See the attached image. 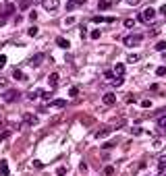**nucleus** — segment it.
<instances>
[{
  "label": "nucleus",
  "mask_w": 166,
  "mask_h": 176,
  "mask_svg": "<svg viewBox=\"0 0 166 176\" xmlns=\"http://www.w3.org/2000/svg\"><path fill=\"white\" fill-rule=\"evenodd\" d=\"M114 85H116V87H120V85H123V77H114Z\"/></svg>",
  "instance_id": "24"
},
{
  "label": "nucleus",
  "mask_w": 166,
  "mask_h": 176,
  "mask_svg": "<svg viewBox=\"0 0 166 176\" xmlns=\"http://www.w3.org/2000/svg\"><path fill=\"white\" fill-rule=\"evenodd\" d=\"M133 25H135L133 19H127V21H125V27H133Z\"/></svg>",
  "instance_id": "29"
},
{
  "label": "nucleus",
  "mask_w": 166,
  "mask_h": 176,
  "mask_svg": "<svg viewBox=\"0 0 166 176\" xmlns=\"http://www.w3.org/2000/svg\"><path fill=\"white\" fill-rule=\"evenodd\" d=\"M106 79H110V81H114V73H112V70H106Z\"/></svg>",
  "instance_id": "27"
},
{
  "label": "nucleus",
  "mask_w": 166,
  "mask_h": 176,
  "mask_svg": "<svg viewBox=\"0 0 166 176\" xmlns=\"http://www.w3.org/2000/svg\"><path fill=\"white\" fill-rule=\"evenodd\" d=\"M4 64H6V56H0V69H4Z\"/></svg>",
  "instance_id": "30"
},
{
  "label": "nucleus",
  "mask_w": 166,
  "mask_h": 176,
  "mask_svg": "<svg viewBox=\"0 0 166 176\" xmlns=\"http://www.w3.org/2000/svg\"><path fill=\"white\" fill-rule=\"evenodd\" d=\"M104 104H106V106H114V104H116V95H114V93H106V95H104Z\"/></svg>",
  "instance_id": "5"
},
{
  "label": "nucleus",
  "mask_w": 166,
  "mask_h": 176,
  "mask_svg": "<svg viewBox=\"0 0 166 176\" xmlns=\"http://www.w3.org/2000/svg\"><path fill=\"white\" fill-rule=\"evenodd\" d=\"M15 11H17V8H15V4H11V2H6V4H4V15H6V17L12 15Z\"/></svg>",
  "instance_id": "12"
},
{
  "label": "nucleus",
  "mask_w": 166,
  "mask_h": 176,
  "mask_svg": "<svg viewBox=\"0 0 166 176\" xmlns=\"http://www.w3.org/2000/svg\"><path fill=\"white\" fill-rule=\"evenodd\" d=\"M158 172H160V174L166 172V155H162V157L158 160Z\"/></svg>",
  "instance_id": "6"
},
{
  "label": "nucleus",
  "mask_w": 166,
  "mask_h": 176,
  "mask_svg": "<svg viewBox=\"0 0 166 176\" xmlns=\"http://www.w3.org/2000/svg\"><path fill=\"white\" fill-rule=\"evenodd\" d=\"M25 120H27L29 124H36V122H37V118H36V116H25Z\"/></svg>",
  "instance_id": "21"
},
{
  "label": "nucleus",
  "mask_w": 166,
  "mask_h": 176,
  "mask_svg": "<svg viewBox=\"0 0 166 176\" xmlns=\"http://www.w3.org/2000/svg\"><path fill=\"white\" fill-rule=\"evenodd\" d=\"M141 106H143V108H150V106H152V102H150V100H143Z\"/></svg>",
  "instance_id": "31"
},
{
  "label": "nucleus",
  "mask_w": 166,
  "mask_h": 176,
  "mask_svg": "<svg viewBox=\"0 0 166 176\" xmlns=\"http://www.w3.org/2000/svg\"><path fill=\"white\" fill-rule=\"evenodd\" d=\"M141 0H127V4H131V6H135V4H139Z\"/></svg>",
  "instance_id": "32"
},
{
  "label": "nucleus",
  "mask_w": 166,
  "mask_h": 176,
  "mask_svg": "<svg viewBox=\"0 0 166 176\" xmlns=\"http://www.w3.org/2000/svg\"><path fill=\"white\" fill-rule=\"evenodd\" d=\"M127 60H129V62H137V60H139V56H137V54H131Z\"/></svg>",
  "instance_id": "26"
},
{
  "label": "nucleus",
  "mask_w": 166,
  "mask_h": 176,
  "mask_svg": "<svg viewBox=\"0 0 166 176\" xmlns=\"http://www.w3.org/2000/svg\"><path fill=\"white\" fill-rule=\"evenodd\" d=\"M6 21H9V17L2 12V15H0V25H6Z\"/></svg>",
  "instance_id": "25"
},
{
  "label": "nucleus",
  "mask_w": 166,
  "mask_h": 176,
  "mask_svg": "<svg viewBox=\"0 0 166 176\" xmlns=\"http://www.w3.org/2000/svg\"><path fill=\"white\" fill-rule=\"evenodd\" d=\"M164 130H166V124H164Z\"/></svg>",
  "instance_id": "36"
},
{
  "label": "nucleus",
  "mask_w": 166,
  "mask_h": 176,
  "mask_svg": "<svg viewBox=\"0 0 166 176\" xmlns=\"http://www.w3.org/2000/svg\"><path fill=\"white\" fill-rule=\"evenodd\" d=\"M104 174H106V176H112V174H114V168H112V166H106V168H104Z\"/></svg>",
  "instance_id": "19"
},
{
  "label": "nucleus",
  "mask_w": 166,
  "mask_h": 176,
  "mask_svg": "<svg viewBox=\"0 0 166 176\" xmlns=\"http://www.w3.org/2000/svg\"><path fill=\"white\" fill-rule=\"evenodd\" d=\"M156 50H158V52H164L166 50V42H158V44H156Z\"/></svg>",
  "instance_id": "17"
},
{
  "label": "nucleus",
  "mask_w": 166,
  "mask_h": 176,
  "mask_svg": "<svg viewBox=\"0 0 166 176\" xmlns=\"http://www.w3.org/2000/svg\"><path fill=\"white\" fill-rule=\"evenodd\" d=\"M89 37H92V39H98V37H100V29H94V31L89 33Z\"/></svg>",
  "instance_id": "20"
},
{
  "label": "nucleus",
  "mask_w": 166,
  "mask_h": 176,
  "mask_svg": "<svg viewBox=\"0 0 166 176\" xmlns=\"http://www.w3.org/2000/svg\"><path fill=\"white\" fill-rule=\"evenodd\" d=\"M156 19V11L152 8V6H147V8H143L141 15H139V21H143V23H152Z\"/></svg>",
  "instance_id": "1"
},
{
  "label": "nucleus",
  "mask_w": 166,
  "mask_h": 176,
  "mask_svg": "<svg viewBox=\"0 0 166 176\" xmlns=\"http://www.w3.org/2000/svg\"><path fill=\"white\" fill-rule=\"evenodd\" d=\"M156 75H158V77H164L166 75V66H158V69H156Z\"/></svg>",
  "instance_id": "18"
},
{
  "label": "nucleus",
  "mask_w": 166,
  "mask_h": 176,
  "mask_svg": "<svg viewBox=\"0 0 166 176\" xmlns=\"http://www.w3.org/2000/svg\"><path fill=\"white\" fill-rule=\"evenodd\" d=\"M110 6H112V0H100V2H98V8H100V11H108Z\"/></svg>",
  "instance_id": "7"
},
{
  "label": "nucleus",
  "mask_w": 166,
  "mask_h": 176,
  "mask_svg": "<svg viewBox=\"0 0 166 176\" xmlns=\"http://www.w3.org/2000/svg\"><path fill=\"white\" fill-rule=\"evenodd\" d=\"M50 106H54V108H62V106H64V100H54V102H50Z\"/></svg>",
  "instance_id": "16"
},
{
  "label": "nucleus",
  "mask_w": 166,
  "mask_h": 176,
  "mask_svg": "<svg viewBox=\"0 0 166 176\" xmlns=\"http://www.w3.org/2000/svg\"><path fill=\"white\" fill-rule=\"evenodd\" d=\"M42 4H44L46 11H56L60 6V0H42Z\"/></svg>",
  "instance_id": "3"
},
{
  "label": "nucleus",
  "mask_w": 166,
  "mask_h": 176,
  "mask_svg": "<svg viewBox=\"0 0 166 176\" xmlns=\"http://www.w3.org/2000/svg\"><path fill=\"white\" fill-rule=\"evenodd\" d=\"M141 35L139 33H135V35H127L125 37V46H137V44H141Z\"/></svg>",
  "instance_id": "2"
},
{
  "label": "nucleus",
  "mask_w": 166,
  "mask_h": 176,
  "mask_svg": "<svg viewBox=\"0 0 166 176\" xmlns=\"http://www.w3.org/2000/svg\"><path fill=\"white\" fill-rule=\"evenodd\" d=\"M131 133H133V135H141V129H137V127H135V129H131Z\"/></svg>",
  "instance_id": "33"
},
{
  "label": "nucleus",
  "mask_w": 166,
  "mask_h": 176,
  "mask_svg": "<svg viewBox=\"0 0 166 176\" xmlns=\"http://www.w3.org/2000/svg\"><path fill=\"white\" fill-rule=\"evenodd\" d=\"M160 12H162V15H166V4H162V8H160Z\"/></svg>",
  "instance_id": "34"
},
{
  "label": "nucleus",
  "mask_w": 166,
  "mask_h": 176,
  "mask_svg": "<svg viewBox=\"0 0 166 176\" xmlns=\"http://www.w3.org/2000/svg\"><path fill=\"white\" fill-rule=\"evenodd\" d=\"M17 97H19V91H15V89H9V91L4 93V100H6V102H15Z\"/></svg>",
  "instance_id": "4"
},
{
  "label": "nucleus",
  "mask_w": 166,
  "mask_h": 176,
  "mask_svg": "<svg viewBox=\"0 0 166 176\" xmlns=\"http://www.w3.org/2000/svg\"><path fill=\"white\" fill-rule=\"evenodd\" d=\"M112 73H114V77H123V75H125V64H116V66H114V70H112Z\"/></svg>",
  "instance_id": "8"
},
{
  "label": "nucleus",
  "mask_w": 166,
  "mask_h": 176,
  "mask_svg": "<svg viewBox=\"0 0 166 176\" xmlns=\"http://www.w3.org/2000/svg\"><path fill=\"white\" fill-rule=\"evenodd\" d=\"M9 172H11V170H9V164L2 160V162H0V174H2V176H9Z\"/></svg>",
  "instance_id": "10"
},
{
  "label": "nucleus",
  "mask_w": 166,
  "mask_h": 176,
  "mask_svg": "<svg viewBox=\"0 0 166 176\" xmlns=\"http://www.w3.org/2000/svg\"><path fill=\"white\" fill-rule=\"evenodd\" d=\"M29 35L36 37V35H37V27H31V29H29Z\"/></svg>",
  "instance_id": "28"
},
{
  "label": "nucleus",
  "mask_w": 166,
  "mask_h": 176,
  "mask_svg": "<svg viewBox=\"0 0 166 176\" xmlns=\"http://www.w3.org/2000/svg\"><path fill=\"white\" fill-rule=\"evenodd\" d=\"M42 60H44V54H36V56L31 58V64H33V66H40V64H42Z\"/></svg>",
  "instance_id": "13"
},
{
  "label": "nucleus",
  "mask_w": 166,
  "mask_h": 176,
  "mask_svg": "<svg viewBox=\"0 0 166 176\" xmlns=\"http://www.w3.org/2000/svg\"><path fill=\"white\" fill-rule=\"evenodd\" d=\"M48 83H50V87H56V85H58V75L52 73V75L48 77Z\"/></svg>",
  "instance_id": "9"
},
{
  "label": "nucleus",
  "mask_w": 166,
  "mask_h": 176,
  "mask_svg": "<svg viewBox=\"0 0 166 176\" xmlns=\"http://www.w3.org/2000/svg\"><path fill=\"white\" fill-rule=\"evenodd\" d=\"M12 75H15V79H19V81H21V79H23V73H21V70H19V69L15 70V73H12Z\"/></svg>",
  "instance_id": "22"
},
{
  "label": "nucleus",
  "mask_w": 166,
  "mask_h": 176,
  "mask_svg": "<svg viewBox=\"0 0 166 176\" xmlns=\"http://www.w3.org/2000/svg\"><path fill=\"white\" fill-rule=\"evenodd\" d=\"M75 2H77V4H85V0H73V4H75Z\"/></svg>",
  "instance_id": "35"
},
{
  "label": "nucleus",
  "mask_w": 166,
  "mask_h": 176,
  "mask_svg": "<svg viewBox=\"0 0 166 176\" xmlns=\"http://www.w3.org/2000/svg\"><path fill=\"white\" fill-rule=\"evenodd\" d=\"M110 130H112V129H102V130H98V133H95V137H98V139H104V137H108V135H110Z\"/></svg>",
  "instance_id": "14"
},
{
  "label": "nucleus",
  "mask_w": 166,
  "mask_h": 176,
  "mask_svg": "<svg viewBox=\"0 0 166 176\" xmlns=\"http://www.w3.org/2000/svg\"><path fill=\"white\" fill-rule=\"evenodd\" d=\"M56 44H58L60 48H64V50H69V46H71L69 39H64V37H56Z\"/></svg>",
  "instance_id": "11"
},
{
  "label": "nucleus",
  "mask_w": 166,
  "mask_h": 176,
  "mask_svg": "<svg viewBox=\"0 0 166 176\" xmlns=\"http://www.w3.org/2000/svg\"><path fill=\"white\" fill-rule=\"evenodd\" d=\"M29 6H31V0H21V4H19V8H21V11H27Z\"/></svg>",
  "instance_id": "15"
},
{
  "label": "nucleus",
  "mask_w": 166,
  "mask_h": 176,
  "mask_svg": "<svg viewBox=\"0 0 166 176\" xmlns=\"http://www.w3.org/2000/svg\"><path fill=\"white\" fill-rule=\"evenodd\" d=\"M69 93H71V97H77V95H79V89H77V87H71Z\"/></svg>",
  "instance_id": "23"
},
{
  "label": "nucleus",
  "mask_w": 166,
  "mask_h": 176,
  "mask_svg": "<svg viewBox=\"0 0 166 176\" xmlns=\"http://www.w3.org/2000/svg\"><path fill=\"white\" fill-rule=\"evenodd\" d=\"M162 176H164V174H162Z\"/></svg>",
  "instance_id": "37"
}]
</instances>
